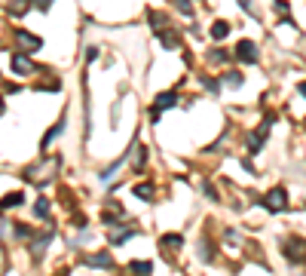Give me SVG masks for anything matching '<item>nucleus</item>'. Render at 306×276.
Segmentation results:
<instances>
[{
	"label": "nucleus",
	"instance_id": "obj_4",
	"mask_svg": "<svg viewBox=\"0 0 306 276\" xmlns=\"http://www.w3.org/2000/svg\"><path fill=\"white\" fill-rule=\"evenodd\" d=\"M52 243V233H40L37 240L31 243V255H34V261H40L43 258V252H46V246Z\"/></svg>",
	"mask_w": 306,
	"mask_h": 276
},
{
	"label": "nucleus",
	"instance_id": "obj_18",
	"mask_svg": "<svg viewBox=\"0 0 306 276\" xmlns=\"http://www.w3.org/2000/svg\"><path fill=\"white\" fill-rule=\"evenodd\" d=\"M19 203H22V193H10L7 200L0 203V212H4V209H10V206H19Z\"/></svg>",
	"mask_w": 306,
	"mask_h": 276
},
{
	"label": "nucleus",
	"instance_id": "obj_12",
	"mask_svg": "<svg viewBox=\"0 0 306 276\" xmlns=\"http://www.w3.org/2000/svg\"><path fill=\"white\" fill-rule=\"evenodd\" d=\"M34 215L37 218H49V200H46V196H40V200L34 203Z\"/></svg>",
	"mask_w": 306,
	"mask_h": 276
},
{
	"label": "nucleus",
	"instance_id": "obj_9",
	"mask_svg": "<svg viewBox=\"0 0 306 276\" xmlns=\"http://www.w3.org/2000/svg\"><path fill=\"white\" fill-rule=\"evenodd\" d=\"M132 236H135V230H132V227H126V230H113L110 243H113V246H123V243H129V240H132Z\"/></svg>",
	"mask_w": 306,
	"mask_h": 276
},
{
	"label": "nucleus",
	"instance_id": "obj_23",
	"mask_svg": "<svg viewBox=\"0 0 306 276\" xmlns=\"http://www.w3.org/2000/svg\"><path fill=\"white\" fill-rule=\"evenodd\" d=\"M226 83H230V86H239L242 77H239V74H226Z\"/></svg>",
	"mask_w": 306,
	"mask_h": 276
},
{
	"label": "nucleus",
	"instance_id": "obj_24",
	"mask_svg": "<svg viewBox=\"0 0 306 276\" xmlns=\"http://www.w3.org/2000/svg\"><path fill=\"white\" fill-rule=\"evenodd\" d=\"M300 95H303V98H306V83H300Z\"/></svg>",
	"mask_w": 306,
	"mask_h": 276
},
{
	"label": "nucleus",
	"instance_id": "obj_5",
	"mask_svg": "<svg viewBox=\"0 0 306 276\" xmlns=\"http://www.w3.org/2000/svg\"><path fill=\"white\" fill-rule=\"evenodd\" d=\"M285 255H288L291 261H303V258H306V243H303V240L288 243V246H285Z\"/></svg>",
	"mask_w": 306,
	"mask_h": 276
},
{
	"label": "nucleus",
	"instance_id": "obj_11",
	"mask_svg": "<svg viewBox=\"0 0 306 276\" xmlns=\"http://www.w3.org/2000/svg\"><path fill=\"white\" fill-rule=\"evenodd\" d=\"M135 276H150V270H153V264L150 261H132V267H129Z\"/></svg>",
	"mask_w": 306,
	"mask_h": 276
},
{
	"label": "nucleus",
	"instance_id": "obj_3",
	"mask_svg": "<svg viewBox=\"0 0 306 276\" xmlns=\"http://www.w3.org/2000/svg\"><path fill=\"white\" fill-rule=\"evenodd\" d=\"M236 56H239V62H245V65H257V46H254V40H239Z\"/></svg>",
	"mask_w": 306,
	"mask_h": 276
},
{
	"label": "nucleus",
	"instance_id": "obj_14",
	"mask_svg": "<svg viewBox=\"0 0 306 276\" xmlns=\"http://www.w3.org/2000/svg\"><path fill=\"white\" fill-rule=\"evenodd\" d=\"M226 34H230V25L226 22H214L211 25V37H214V40H223Z\"/></svg>",
	"mask_w": 306,
	"mask_h": 276
},
{
	"label": "nucleus",
	"instance_id": "obj_20",
	"mask_svg": "<svg viewBox=\"0 0 306 276\" xmlns=\"http://www.w3.org/2000/svg\"><path fill=\"white\" fill-rule=\"evenodd\" d=\"M144 163H147V150H144V147H138V160H135V169L141 172V169H144Z\"/></svg>",
	"mask_w": 306,
	"mask_h": 276
},
{
	"label": "nucleus",
	"instance_id": "obj_1",
	"mask_svg": "<svg viewBox=\"0 0 306 276\" xmlns=\"http://www.w3.org/2000/svg\"><path fill=\"white\" fill-rule=\"evenodd\" d=\"M276 123V117L270 114V117H263V123H260V129H254L251 135H248V150L251 153H257L260 147H263V141H266V132H270V126Z\"/></svg>",
	"mask_w": 306,
	"mask_h": 276
},
{
	"label": "nucleus",
	"instance_id": "obj_2",
	"mask_svg": "<svg viewBox=\"0 0 306 276\" xmlns=\"http://www.w3.org/2000/svg\"><path fill=\"white\" fill-rule=\"evenodd\" d=\"M263 206L270 209V212H285V209H288V190H285V187H273L270 193H266Z\"/></svg>",
	"mask_w": 306,
	"mask_h": 276
},
{
	"label": "nucleus",
	"instance_id": "obj_22",
	"mask_svg": "<svg viewBox=\"0 0 306 276\" xmlns=\"http://www.w3.org/2000/svg\"><path fill=\"white\" fill-rule=\"evenodd\" d=\"M31 4H34L37 10H43V13H46V10H49V4H52V0H31Z\"/></svg>",
	"mask_w": 306,
	"mask_h": 276
},
{
	"label": "nucleus",
	"instance_id": "obj_25",
	"mask_svg": "<svg viewBox=\"0 0 306 276\" xmlns=\"http://www.w3.org/2000/svg\"><path fill=\"white\" fill-rule=\"evenodd\" d=\"M0 114H4V98H0Z\"/></svg>",
	"mask_w": 306,
	"mask_h": 276
},
{
	"label": "nucleus",
	"instance_id": "obj_17",
	"mask_svg": "<svg viewBox=\"0 0 306 276\" xmlns=\"http://www.w3.org/2000/svg\"><path fill=\"white\" fill-rule=\"evenodd\" d=\"M135 196H138V200H150V196H153V187H150V184H135Z\"/></svg>",
	"mask_w": 306,
	"mask_h": 276
},
{
	"label": "nucleus",
	"instance_id": "obj_19",
	"mask_svg": "<svg viewBox=\"0 0 306 276\" xmlns=\"http://www.w3.org/2000/svg\"><path fill=\"white\" fill-rule=\"evenodd\" d=\"M199 258H202V261H211V246H208V240H199Z\"/></svg>",
	"mask_w": 306,
	"mask_h": 276
},
{
	"label": "nucleus",
	"instance_id": "obj_13",
	"mask_svg": "<svg viewBox=\"0 0 306 276\" xmlns=\"http://www.w3.org/2000/svg\"><path fill=\"white\" fill-rule=\"evenodd\" d=\"M19 40H22L28 49H40V40H37L34 34H28V31H19Z\"/></svg>",
	"mask_w": 306,
	"mask_h": 276
},
{
	"label": "nucleus",
	"instance_id": "obj_7",
	"mask_svg": "<svg viewBox=\"0 0 306 276\" xmlns=\"http://www.w3.org/2000/svg\"><path fill=\"white\" fill-rule=\"evenodd\" d=\"M13 71H16V74H31L34 65H31L28 56H13Z\"/></svg>",
	"mask_w": 306,
	"mask_h": 276
},
{
	"label": "nucleus",
	"instance_id": "obj_16",
	"mask_svg": "<svg viewBox=\"0 0 306 276\" xmlns=\"http://www.w3.org/2000/svg\"><path fill=\"white\" fill-rule=\"evenodd\" d=\"M163 46H166V49H178V46H181V40H178L175 31H172V34H163Z\"/></svg>",
	"mask_w": 306,
	"mask_h": 276
},
{
	"label": "nucleus",
	"instance_id": "obj_15",
	"mask_svg": "<svg viewBox=\"0 0 306 276\" xmlns=\"http://www.w3.org/2000/svg\"><path fill=\"white\" fill-rule=\"evenodd\" d=\"M61 129H64V117H61V120H58V123H55V126H52V129L43 135V147H49V141H55V135H58Z\"/></svg>",
	"mask_w": 306,
	"mask_h": 276
},
{
	"label": "nucleus",
	"instance_id": "obj_10",
	"mask_svg": "<svg viewBox=\"0 0 306 276\" xmlns=\"http://www.w3.org/2000/svg\"><path fill=\"white\" fill-rule=\"evenodd\" d=\"M184 240H181V233H166L163 236V249H181Z\"/></svg>",
	"mask_w": 306,
	"mask_h": 276
},
{
	"label": "nucleus",
	"instance_id": "obj_8",
	"mask_svg": "<svg viewBox=\"0 0 306 276\" xmlns=\"http://www.w3.org/2000/svg\"><path fill=\"white\" fill-rule=\"evenodd\" d=\"M175 101H178L175 92H163V95H157V104H153V111L163 114V107H175Z\"/></svg>",
	"mask_w": 306,
	"mask_h": 276
},
{
	"label": "nucleus",
	"instance_id": "obj_6",
	"mask_svg": "<svg viewBox=\"0 0 306 276\" xmlns=\"http://www.w3.org/2000/svg\"><path fill=\"white\" fill-rule=\"evenodd\" d=\"M86 264H89V267H101V270H110V267H113V264H110V255H107V252L89 255V258H86Z\"/></svg>",
	"mask_w": 306,
	"mask_h": 276
},
{
	"label": "nucleus",
	"instance_id": "obj_21",
	"mask_svg": "<svg viewBox=\"0 0 306 276\" xmlns=\"http://www.w3.org/2000/svg\"><path fill=\"white\" fill-rule=\"evenodd\" d=\"M208 59H211V62H226V52H223V49H214Z\"/></svg>",
	"mask_w": 306,
	"mask_h": 276
}]
</instances>
